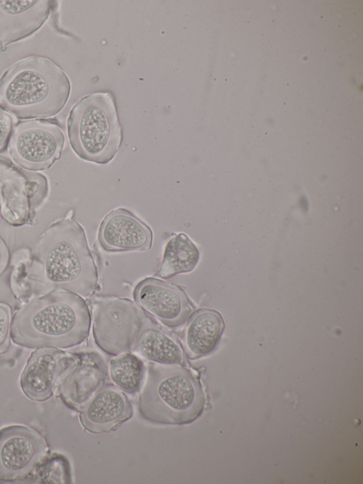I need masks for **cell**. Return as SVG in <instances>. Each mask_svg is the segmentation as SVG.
Segmentation results:
<instances>
[{"instance_id": "cell-1", "label": "cell", "mask_w": 363, "mask_h": 484, "mask_svg": "<svg viewBox=\"0 0 363 484\" xmlns=\"http://www.w3.org/2000/svg\"><path fill=\"white\" fill-rule=\"evenodd\" d=\"M11 287L20 302L58 290L89 297L98 286V272L84 228L73 218L52 222L30 255H17Z\"/></svg>"}, {"instance_id": "cell-2", "label": "cell", "mask_w": 363, "mask_h": 484, "mask_svg": "<svg viewBox=\"0 0 363 484\" xmlns=\"http://www.w3.org/2000/svg\"><path fill=\"white\" fill-rule=\"evenodd\" d=\"M91 316L86 301L63 290L21 302L11 321V340L28 348H68L89 336Z\"/></svg>"}, {"instance_id": "cell-3", "label": "cell", "mask_w": 363, "mask_h": 484, "mask_svg": "<svg viewBox=\"0 0 363 484\" xmlns=\"http://www.w3.org/2000/svg\"><path fill=\"white\" fill-rule=\"evenodd\" d=\"M71 91L64 70L51 59L32 55L9 67L0 78V107L21 119L57 115Z\"/></svg>"}, {"instance_id": "cell-4", "label": "cell", "mask_w": 363, "mask_h": 484, "mask_svg": "<svg viewBox=\"0 0 363 484\" xmlns=\"http://www.w3.org/2000/svg\"><path fill=\"white\" fill-rule=\"evenodd\" d=\"M205 394L199 379L179 365H147L138 392L140 415L152 423L188 424L203 412Z\"/></svg>"}, {"instance_id": "cell-5", "label": "cell", "mask_w": 363, "mask_h": 484, "mask_svg": "<svg viewBox=\"0 0 363 484\" xmlns=\"http://www.w3.org/2000/svg\"><path fill=\"white\" fill-rule=\"evenodd\" d=\"M67 125L73 151L85 161L106 164L121 145L123 129L111 92L89 94L79 99Z\"/></svg>"}, {"instance_id": "cell-6", "label": "cell", "mask_w": 363, "mask_h": 484, "mask_svg": "<svg viewBox=\"0 0 363 484\" xmlns=\"http://www.w3.org/2000/svg\"><path fill=\"white\" fill-rule=\"evenodd\" d=\"M45 175L21 167L0 156V204L2 218L13 226L33 225L36 211L49 194Z\"/></svg>"}, {"instance_id": "cell-7", "label": "cell", "mask_w": 363, "mask_h": 484, "mask_svg": "<svg viewBox=\"0 0 363 484\" xmlns=\"http://www.w3.org/2000/svg\"><path fill=\"white\" fill-rule=\"evenodd\" d=\"M96 346L111 356L131 351L145 314L129 299L97 297L91 303Z\"/></svg>"}, {"instance_id": "cell-8", "label": "cell", "mask_w": 363, "mask_h": 484, "mask_svg": "<svg viewBox=\"0 0 363 484\" xmlns=\"http://www.w3.org/2000/svg\"><path fill=\"white\" fill-rule=\"evenodd\" d=\"M65 138L60 127L45 119H28L18 123L9 141L11 160L30 171L49 169L60 156Z\"/></svg>"}, {"instance_id": "cell-9", "label": "cell", "mask_w": 363, "mask_h": 484, "mask_svg": "<svg viewBox=\"0 0 363 484\" xmlns=\"http://www.w3.org/2000/svg\"><path fill=\"white\" fill-rule=\"evenodd\" d=\"M48 457V443L37 431L23 425L0 429V482L35 475Z\"/></svg>"}, {"instance_id": "cell-10", "label": "cell", "mask_w": 363, "mask_h": 484, "mask_svg": "<svg viewBox=\"0 0 363 484\" xmlns=\"http://www.w3.org/2000/svg\"><path fill=\"white\" fill-rule=\"evenodd\" d=\"M78 360L79 353L55 347L36 348L30 354L21 375L23 392L33 401L49 400Z\"/></svg>"}, {"instance_id": "cell-11", "label": "cell", "mask_w": 363, "mask_h": 484, "mask_svg": "<svg viewBox=\"0 0 363 484\" xmlns=\"http://www.w3.org/2000/svg\"><path fill=\"white\" fill-rule=\"evenodd\" d=\"M133 297L145 312L170 328L183 325L195 311L182 288L156 277H147L138 282Z\"/></svg>"}, {"instance_id": "cell-12", "label": "cell", "mask_w": 363, "mask_h": 484, "mask_svg": "<svg viewBox=\"0 0 363 484\" xmlns=\"http://www.w3.org/2000/svg\"><path fill=\"white\" fill-rule=\"evenodd\" d=\"M108 378V368L99 353H79L77 364L60 382L57 395L68 407L80 412Z\"/></svg>"}, {"instance_id": "cell-13", "label": "cell", "mask_w": 363, "mask_h": 484, "mask_svg": "<svg viewBox=\"0 0 363 484\" xmlns=\"http://www.w3.org/2000/svg\"><path fill=\"white\" fill-rule=\"evenodd\" d=\"M151 229L130 210L116 208L101 221L98 241L107 252L144 251L151 248Z\"/></svg>"}, {"instance_id": "cell-14", "label": "cell", "mask_w": 363, "mask_h": 484, "mask_svg": "<svg viewBox=\"0 0 363 484\" xmlns=\"http://www.w3.org/2000/svg\"><path fill=\"white\" fill-rule=\"evenodd\" d=\"M133 414L125 394L113 384L106 383L80 411L79 419L87 431L102 434L115 430Z\"/></svg>"}, {"instance_id": "cell-15", "label": "cell", "mask_w": 363, "mask_h": 484, "mask_svg": "<svg viewBox=\"0 0 363 484\" xmlns=\"http://www.w3.org/2000/svg\"><path fill=\"white\" fill-rule=\"evenodd\" d=\"M48 0H0V45L6 46L38 31L53 6Z\"/></svg>"}, {"instance_id": "cell-16", "label": "cell", "mask_w": 363, "mask_h": 484, "mask_svg": "<svg viewBox=\"0 0 363 484\" xmlns=\"http://www.w3.org/2000/svg\"><path fill=\"white\" fill-rule=\"evenodd\" d=\"M223 328V320L218 312L209 309L194 312L186 321L181 335L186 357L195 360L211 353L219 341Z\"/></svg>"}, {"instance_id": "cell-17", "label": "cell", "mask_w": 363, "mask_h": 484, "mask_svg": "<svg viewBox=\"0 0 363 484\" xmlns=\"http://www.w3.org/2000/svg\"><path fill=\"white\" fill-rule=\"evenodd\" d=\"M131 351L157 364L184 365L185 363L184 352L179 341L146 317Z\"/></svg>"}, {"instance_id": "cell-18", "label": "cell", "mask_w": 363, "mask_h": 484, "mask_svg": "<svg viewBox=\"0 0 363 484\" xmlns=\"http://www.w3.org/2000/svg\"><path fill=\"white\" fill-rule=\"evenodd\" d=\"M200 258L196 244L184 233H173L167 243L157 275L169 278L191 272Z\"/></svg>"}, {"instance_id": "cell-19", "label": "cell", "mask_w": 363, "mask_h": 484, "mask_svg": "<svg viewBox=\"0 0 363 484\" xmlns=\"http://www.w3.org/2000/svg\"><path fill=\"white\" fill-rule=\"evenodd\" d=\"M145 370L143 361L130 351L115 356L108 366V374L112 383L124 393L131 395L139 392Z\"/></svg>"}, {"instance_id": "cell-20", "label": "cell", "mask_w": 363, "mask_h": 484, "mask_svg": "<svg viewBox=\"0 0 363 484\" xmlns=\"http://www.w3.org/2000/svg\"><path fill=\"white\" fill-rule=\"evenodd\" d=\"M39 475L45 483H70L71 473L66 457L55 454L48 457L39 470Z\"/></svg>"}, {"instance_id": "cell-21", "label": "cell", "mask_w": 363, "mask_h": 484, "mask_svg": "<svg viewBox=\"0 0 363 484\" xmlns=\"http://www.w3.org/2000/svg\"><path fill=\"white\" fill-rule=\"evenodd\" d=\"M11 309L8 304L0 302V355L8 351L11 340Z\"/></svg>"}, {"instance_id": "cell-22", "label": "cell", "mask_w": 363, "mask_h": 484, "mask_svg": "<svg viewBox=\"0 0 363 484\" xmlns=\"http://www.w3.org/2000/svg\"><path fill=\"white\" fill-rule=\"evenodd\" d=\"M13 129L12 115L0 107V153L6 150Z\"/></svg>"}, {"instance_id": "cell-23", "label": "cell", "mask_w": 363, "mask_h": 484, "mask_svg": "<svg viewBox=\"0 0 363 484\" xmlns=\"http://www.w3.org/2000/svg\"><path fill=\"white\" fill-rule=\"evenodd\" d=\"M11 260V254L9 248L0 236V277L4 274L7 269Z\"/></svg>"}, {"instance_id": "cell-24", "label": "cell", "mask_w": 363, "mask_h": 484, "mask_svg": "<svg viewBox=\"0 0 363 484\" xmlns=\"http://www.w3.org/2000/svg\"><path fill=\"white\" fill-rule=\"evenodd\" d=\"M0 214H1V204H0Z\"/></svg>"}]
</instances>
